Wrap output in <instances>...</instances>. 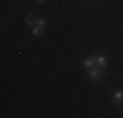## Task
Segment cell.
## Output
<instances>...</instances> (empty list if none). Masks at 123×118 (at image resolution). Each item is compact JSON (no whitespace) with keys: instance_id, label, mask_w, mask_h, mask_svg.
<instances>
[{"instance_id":"obj_1","label":"cell","mask_w":123,"mask_h":118,"mask_svg":"<svg viewBox=\"0 0 123 118\" xmlns=\"http://www.w3.org/2000/svg\"><path fill=\"white\" fill-rule=\"evenodd\" d=\"M90 79L92 80H98L101 77V75L103 74V68H98V67H92L90 70Z\"/></svg>"},{"instance_id":"obj_2","label":"cell","mask_w":123,"mask_h":118,"mask_svg":"<svg viewBox=\"0 0 123 118\" xmlns=\"http://www.w3.org/2000/svg\"><path fill=\"white\" fill-rule=\"evenodd\" d=\"M113 101L118 105H121L123 102V91H117L115 93L113 94Z\"/></svg>"},{"instance_id":"obj_3","label":"cell","mask_w":123,"mask_h":118,"mask_svg":"<svg viewBox=\"0 0 123 118\" xmlns=\"http://www.w3.org/2000/svg\"><path fill=\"white\" fill-rule=\"evenodd\" d=\"M83 66L85 67V68H90V67H93L94 66V59H93V57L85 59V60H84V63H83Z\"/></svg>"},{"instance_id":"obj_4","label":"cell","mask_w":123,"mask_h":118,"mask_svg":"<svg viewBox=\"0 0 123 118\" xmlns=\"http://www.w3.org/2000/svg\"><path fill=\"white\" fill-rule=\"evenodd\" d=\"M34 17H33V15H28L26 17H25V24L28 25V26H33L34 25Z\"/></svg>"},{"instance_id":"obj_5","label":"cell","mask_w":123,"mask_h":118,"mask_svg":"<svg viewBox=\"0 0 123 118\" xmlns=\"http://www.w3.org/2000/svg\"><path fill=\"white\" fill-rule=\"evenodd\" d=\"M33 34L34 35H41L42 34V26H38V28H34V30H33Z\"/></svg>"},{"instance_id":"obj_6","label":"cell","mask_w":123,"mask_h":118,"mask_svg":"<svg viewBox=\"0 0 123 118\" xmlns=\"http://www.w3.org/2000/svg\"><path fill=\"white\" fill-rule=\"evenodd\" d=\"M37 24L39 25V26H43V25L46 24V20H45V18H38L37 20Z\"/></svg>"},{"instance_id":"obj_7","label":"cell","mask_w":123,"mask_h":118,"mask_svg":"<svg viewBox=\"0 0 123 118\" xmlns=\"http://www.w3.org/2000/svg\"><path fill=\"white\" fill-rule=\"evenodd\" d=\"M38 1H39V3H45L46 0H38Z\"/></svg>"}]
</instances>
